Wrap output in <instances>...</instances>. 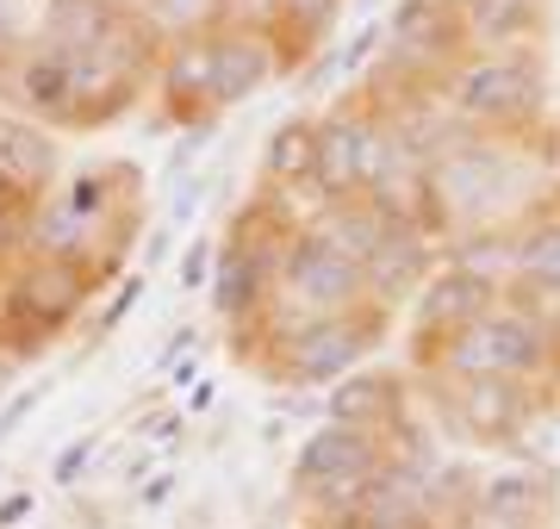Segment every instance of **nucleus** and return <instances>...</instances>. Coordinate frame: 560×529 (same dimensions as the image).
Here are the masks:
<instances>
[{"mask_svg": "<svg viewBox=\"0 0 560 529\" xmlns=\"http://www.w3.org/2000/svg\"><path fill=\"white\" fill-rule=\"evenodd\" d=\"M442 367L455 380H541L555 367V330L541 311H523V306H492L480 311L467 330L442 337Z\"/></svg>", "mask_w": 560, "mask_h": 529, "instance_id": "nucleus-1", "label": "nucleus"}, {"mask_svg": "<svg viewBox=\"0 0 560 529\" xmlns=\"http://www.w3.org/2000/svg\"><path fill=\"white\" fill-rule=\"evenodd\" d=\"M448 106L460 125H486V131H523L541 113L548 94V69L536 50H480V57H460L448 69Z\"/></svg>", "mask_w": 560, "mask_h": 529, "instance_id": "nucleus-2", "label": "nucleus"}, {"mask_svg": "<svg viewBox=\"0 0 560 529\" xmlns=\"http://www.w3.org/2000/svg\"><path fill=\"white\" fill-rule=\"evenodd\" d=\"M94 262H69V256H25L7 281L0 299V330H13V343H44L57 337L94 293Z\"/></svg>", "mask_w": 560, "mask_h": 529, "instance_id": "nucleus-3", "label": "nucleus"}, {"mask_svg": "<svg viewBox=\"0 0 560 529\" xmlns=\"http://www.w3.org/2000/svg\"><path fill=\"white\" fill-rule=\"evenodd\" d=\"M386 473V455H381V436H368V430H349L337 418H324V430H312L300 448V461H293V486L305 498H318L330 505L337 517L368 498V486Z\"/></svg>", "mask_w": 560, "mask_h": 529, "instance_id": "nucleus-4", "label": "nucleus"}, {"mask_svg": "<svg viewBox=\"0 0 560 529\" xmlns=\"http://www.w3.org/2000/svg\"><path fill=\"white\" fill-rule=\"evenodd\" d=\"M374 343H381V311L374 306L330 311V318H312L280 343V367L293 387H337L342 374H355L368 362Z\"/></svg>", "mask_w": 560, "mask_h": 529, "instance_id": "nucleus-5", "label": "nucleus"}, {"mask_svg": "<svg viewBox=\"0 0 560 529\" xmlns=\"http://www.w3.org/2000/svg\"><path fill=\"white\" fill-rule=\"evenodd\" d=\"M150 25L125 20L94 57H75V94H69V119L62 125H106L138 101V82L150 69Z\"/></svg>", "mask_w": 560, "mask_h": 529, "instance_id": "nucleus-6", "label": "nucleus"}, {"mask_svg": "<svg viewBox=\"0 0 560 529\" xmlns=\"http://www.w3.org/2000/svg\"><path fill=\"white\" fill-rule=\"evenodd\" d=\"M460 13L448 0H399L393 20H386V62L393 69H411V75H430L436 69L448 82V69L460 62Z\"/></svg>", "mask_w": 560, "mask_h": 529, "instance_id": "nucleus-7", "label": "nucleus"}, {"mask_svg": "<svg viewBox=\"0 0 560 529\" xmlns=\"http://www.w3.org/2000/svg\"><path fill=\"white\" fill-rule=\"evenodd\" d=\"M280 281H287V293H293L305 311H318V318L368 306V274H361V262H349L342 249H330L324 237H312V231L293 237L287 262H280Z\"/></svg>", "mask_w": 560, "mask_h": 529, "instance_id": "nucleus-8", "label": "nucleus"}, {"mask_svg": "<svg viewBox=\"0 0 560 529\" xmlns=\"http://www.w3.org/2000/svg\"><path fill=\"white\" fill-rule=\"evenodd\" d=\"M280 69H287V57H280L275 32L212 25V94H219V113H224V106L256 101V94L275 82Z\"/></svg>", "mask_w": 560, "mask_h": 529, "instance_id": "nucleus-9", "label": "nucleus"}, {"mask_svg": "<svg viewBox=\"0 0 560 529\" xmlns=\"http://www.w3.org/2000/svg\"><path fill=\"white\" fill-rule=\"evenodd\" d=\"M162 101L180 125H212L219 119V94H212V32H180L156 62Z\"/></svg>", "mask_w": 560, "mask_h": 529, "instance_id": "nucleus-10", "label": "nucleus"}, {"mask_svg": "<svg viewBox=\"0 0 560 529\" xmlns=\"http://www.w3.org/2000/svg\"><path fill=\"white\" fill-rule=\"evenodd\" d=\"M405 224H411V219H399L393 205H381V200H368V193H361V200H330V205H324V219L312 224V237H324V244L342 249L349 262L368 268L374 256H381L386 237H399Z\"/></svg>", "mask_w": 560, "mask_h": 529, "instance_id": "nucleus-11", "label": "nucleus"}, {"mask_svg": "<svg viewBox=\"0 0 560 529\" xmlns=\"http://www.w3.org/2000/svg\"><path fill=\"white\" fill-rule=\"evenodd\" d=\"M131 20L119 0H50L38 20V44L62 50V57H94L119 25Z\"/></svg>", "mask_w": 560, "mask_h": 529, "instance_id": "nucleus-12", "label": "nucleus"}, {"mask_svg": "<svg viewBox=\"0 0 560 529\" xmlns=\"http://www.w3.org/2000/svg\"><path fill=\"white\" fill-rule=\"evenodd\" d=\"M492 306H499V299H492L486 281L460 274V268H436V274L418 286V330L423 337H455V330H467Z\"/></svg>", "mask_w": 560, "mask_h": 529, "instance_id": "nucleus-13", "label": "nucleus"}, {"mask_svg": "<svg viewBox=\"0 0 560 529\" xmlns=\"http://www.w3.org/2000/svg\"><path fill=\"white\" fill-rule=\"evenodd\" d=\"M361 113L368 106H337L330 119H318L312 187H318L324 200H361Z\"/></svg>", "mask_w": 560, "mask_h": 529, "instance_id": "nucleus-14", "label": "nucleus"}, {"mask_svg": "<svg viewBox=\"0 0 560 529\" xmlns=\"http://www.w3.org/2000/svg\"><path fill=\"white\" fill-rule=\"evenodd\" d=\"M69 94H75V57H62L50 44H32L13 62V101L32 113V119H69Z\"/></svg>", "mask_w": 560, "mask_h": 529, "instance_id": "nucleus-15", "label": "nucleus"}, {"mask_svg": "<svg viewBox=\"0 0 560 529\" xmlns=\"http://www.w3.org/2000/svg\"><path fill=\"white\" fill-rule=\"evenodd\" d=\"M62 150L38 119H0V175L13 193H44L57 181Z\"/></svg>", "mask_w": 560, "mask_h": 529, "instance_id": "nucleus-16", "label": "nucleus"}, {"mask_svg": "<svg viewBox=\"0 0 560 529\" xmlns=\"http://www.w3.org/2000/svg\"><path fill=\"white\" fill-rule=\"evenodd\" d=\"M548 505H555V480H548V468H529V461H511V468L486 473V486H480V517L486 524L529 529Z\"/></svg>", "mask_w": 560, "mask_h": 529, "instance_id": "nucleus-17", "label": "nucleus"}, {"mask_svg": "<svg viewBox=\"0 0 560 529\" xmlns=\"http://www.w3.org/2000/svg\"><path fill=\"white\" fill-rule=\"evenodd\" d=\"M330 418L349 424V430H368V436L399 430V380L381 374V367H355V374H342L337 387H330Z\"/></svg>", "mask_w": 560, "mask_h": 529, "instance_id": "nucleus-18", "label": "nucleus"}, {"mask_svg": "<svg viewBox=\"0 0 560 529\" xmlns=\"http://www.w3.org/2000/svg\"><path fill=\"white\" fill-rule=\"evenodd\" d=\"M541 0H467L460 7V38L480 50H517L523 38H536Z\"/></svg>", "mask_w": 560, "mask_h": 529, "instance_id": "nucleus-19", "label": "nucleus"}, {"mask_svg": "<svg viewBox=\"0 0 560 529\" xmlns=\"http://www.w3.org/2000/svg\"><path fill=\"white\" fill-rule=\"evenodd\" d=\"M368 274V299H399V293H418L423 281H430V256H423V237H418V224H405L399 237H386L381 256L361 268Z\"/></svg>", "mask_w": 560, "mask_h": 529, "instance_id": "nucleus-20", "label": "nucleus"}, {"mask_svg": "<svg viewBox=\"0 0 560 529\" xmlns=\"http://www.w3.org/2000/svg\"><path fill=\"white\" fill-rule=\"evenodd\" d=\"M312 168H318V125L312 119L275 125L268 143H261V175L275 187H312Z\"/></svg>", "mask_w": 560, "mask_h": 529, "instance_id": "nucleus-21", "label": "nucleus"}, {"mask_svg": "<svg viewBox=\"0 0 560 529\" xmlns=\"http://www.w3.org/2000/svg\"><path fill=\"white\" fill-rule=\"evenodd\" d=\"M517 237V281L529 286V299H560V219H529Z\"/></svg>", "mask_w": 560, "mask_h": 529, "instance_id": "nucleus-22", "label": "nucleus"}, {"mask_svg": "<svg viewBox=\"0 0 560 529\" xmlns=\"http://www.w3.org/2000/svg\"><path fill=\"white\" fill-rule=\"evenodd\" d=\"M337 13H342V0H280L275 44H280V57H287V69H293L300 57H312V50H324Z\"/></svg>", "mask_w": 560, "mask_h": 529, "instance_id": "nucleus-23", "label": "nucleus"}, {"mask_svg": "<svg viewBox=\"0 0 560 529\" xmlns=\"http://www.w3.org/2000/svg\"><path fill=\"white\" fill-rule=\"evenodd\" d=\"M460 274H474V281L499 286V281H517V237L511 231H499V224H480V231H467L455 244V262Z\"/></svg>", "mask_w": 560, "mask_h": 529, "instance_id": "nucleus-24", "label": "nucleus"}, {"mask_svg": "<svg viewBox=\"0 0 560 529\" xmlns=\"http://www.w3.org/2000/svg\"><path fill=\"white\" fill-rule=\"evenodd\" d=\"M455 405L474 436H504L517 418V387L511 380H455Z\"/></svg>", "mask_w": 560, "mask_h": 529, "instance_id": "nucleus-25", "label": "nucleus"}, {"mask_svg": "<svg viewBox=\"0 0 560 529\" xmlns=\"http://www.w3.org/2000/svg\"><path fill=\"white\" fill-rule=\"evenodd\" d=\"M69 212H75L81 224H101L106 212H113V181H106V168H81V175H69L57 193Z\"/></svg>", "mask_w": 560, "mask_h": 529, "instance_id": "nucleus-26", "label": "nucleus"}, {"mask_svg": "<svg viewBox=\"0 0 560 529\" xmlns=\"http://www.w3.org/2000/svg\"><path fill=\"white\" fill-rule=\"evenodd\" d=\"M32 244V212L20 193H0V256H20Z\"/></svg>", "mask_w": 560, "mask_h": 529, "instance_id": "nucleus-27", "label": "nucleus"}, {"mask_svg": "<svg viewBox=\"0 0 560 529\" xmlns=\"http://www.w3.org/2000/svg\"><path fill=\"white\" fill-rule=\"evenodd\" d=\"M138 299H143V274H125L119 293L106 299V311H101V325H94V337H113V330H119L125 318H131V306H138Z\"/></svg>", "mask_w": 560, "mask_h": 529, "instance_id": "nucleus-28", "label": "nucleus"}, {"mask_svg": "<svg viewBox=\"0 0 560 529\" xmlns=\"http://www.w3.org/2000/svg\"><path fill=\"white\" fill-rule=\"evenodd\" d=\"M374 44H386V25H381V20H368V25L355 32V38H349V44L337 50V57H330V75H337V69H361V62L374 57Z\"/></svg>", "mask_w": 560, "mask_h": 529, "instance_id": "nucleus-29", "label": "nucleus"}, {"mask_svg": "<svg viewBox=\"0 0 560 529\" xmlns=\"http://www.w3.org/2000/svg\"><path fill=\"white\" fill-rule=\"evenodd\" d=\"M44 392H50V380H38V387L13 392V399H7V405H0V443H7V436H13V430H20L25 418H32V411L44 405Z\"/></svg>", "mask_w": 560, "mask_h": 529, "instance_id": "nucleus-30", "label": "nucleus"}, {"mask_svg": "<svg viewBox=\"0 0 560 529\" xmlns=\"http://www.w3.org/2000/svg\"><path fill=\"white\" fill-rule=\"evenodd\" d=\"M212 256L219 249L206 244V237H194V244L180 249V286H212Z\"/></svg>", "mask_w": 560, "mask_h": 529, "instance_id": "nucleus-31", "label": "nucleus"}, {"mask_svg": "<svg viewBox=\"0 0 560 529\" xmlns=\"http://www.w3.org/2000/svg\"><path fill=\"white\" fill-rule=\"evenodd\" d=\"M88 461H94V436H75V443H69V448L57 455V468H50V480H57V486H75L81 473H88Z\"/></svg>", "mask_w": 560, "mask_h": 529, "instance_id": "nucleus-32", "label": "nucleus"}, {"mask_svg": "<svg viewBox=\"0 0 560 529\" xmlns=\"http://www.w3.org/2000/svg\"><path fill=\"white\" fill-rule=\"evenodd\" d=\"M200 200H206V181H200V175H187V187H180L175 205H168V224H175V231H187V224H194V212H200Z\"/></svg>", "mask_w": 560, "mask_h": 529, "instance_id": "nucleus-33", "label": "nucleus"}, {"mask_svg": "<svg viewBox=\"0 0 560 529\" xmlns=\"http://www.w3.org/2000/svg\"><path fill=\"white\" fill-rule=\"evenodd\" d=\"M25 517H32V492H7V498H0V529L25 524Z\"/></svg>", "mask_w": 560, "mask_h": 529, "instance_id": "nucleus-34", "label": "nucleus"}, {"mask_svg": "<svg viewBox=\"0 0 560 529\" xmlns=\"http://www.w3.org/2000/svg\"><path fill=\"white\" fill-rule=\"evenodd\" d=\"M13 50V0H0V57Z\"/></svg>", "mask_w": 560, "mask_h": 529, "instance_id": "nucleus-35", "label": "nucleus"}, {"mask_svg": "<svg viewBox=\"0 0 560 529\" xmlns=\"http://www.w3.org/2000/svg\"><path fill=\"white\" fill-rule=\"evenodd\" d=\"M168 492H175V473H156V486L143 492V498H150V505H162V498H168Z\"/></svg>", "mask_w": 560, "mask_h": 529, "instance_id": "nucleus-36", "label": "nucleus"}, {"mask_svg": "<svg viewBox=\"0 0 560 529\" xmlns=\"http://www.w3.org/2000/svg\"><path fill=\"white\" fill-rule=\"evenodd\" d=\"M330 529H361V524H355V517H337V524H330Z\"/></svg>", "mask_w": 560, "mask_h": 529, "instance_id": "nucleus-37", "label": "nucleus"}, {"mask_svg": "<svg viewBox=\"0 0 560 529\" xmlns=\"http://www.w3.org/2000/svg\"><path fill=\"white\" fill-rule=\"evenodd\" d=\"M480 529H517V524H486V517H480Z\"/></svg>", "mask_w": 560, "mask_h": 529, "instance_id": "nucleus-38", "label": "nucleus"}, {"mask_svg": "<svg viewBox=\"0 0 560 529\" xmlns=\"http://www.w3.org/2000/svg\"><path fill=\"white\" fill-rule=\"evenodd\" d=\"M0 193H13V187H7V175H0Z\"/></svg>", "mask_w": 560, "mask_h": 529, "instance_id": "nucleus-39", "label": "nucleus"}, {"mask_svg": "<svg viewBox=\"0 0 560 529\" xmlns=\"http://www.w3.org/2000/svg\"><path fill=\"white\" fill-rule=\"evenodd\" d=\"M448 7H455V13H460V7H467V0H448Z\"/></svg>", "mask_w": 560, "mask_h": 529, "instance_id": "nucleus-40", "label": "nucleus"}]
</instances>
